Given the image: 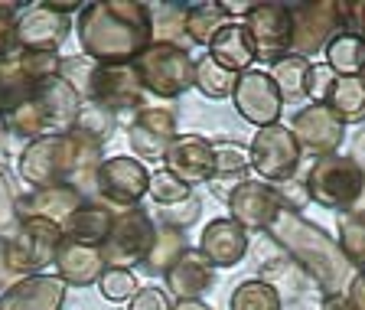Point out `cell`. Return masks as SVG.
I'll list each match as a JSON object with an SVG mask.
<instances>
[{
  "label": "cell",
  "instance_id": "6da1fadb",
  "mask_svg": "<svg viewBox=\"0 0 365 310\" xmlns=\"http://www.w3.org/2000/svg\"><path fill=\"white\" fill-rule=\"evenodd\" d=\"M78 43L98 66L134 62L153 43L150 7L128 0L85 4L78 14Z\"/></svg>",
  "mask_w": 365,
  "mask_h": 310
},
{
  "label": "cell",
  "instance_id": "7a4b0ae2",
  "mask_svg": "<svg viewBox=\"0 0 365 310\" xmlns=\"http://www.w3.org/2000/svg\"><path fill=\"white\" fill-rule=\"evenodd\" d=\"M274 242L284 249V255L300 265L313 281H317L319 288L327 291V297L339 294L342 281L349 278V261L342 255L339 242H333L327 232L313 222H307L300 212H290L284 209L274 226L267 229Z\"/></svg>",
  "mask_w": 365,
  "mask_h": 310
},
{
  "label": "cell",
  "instance_id": "3957f363",
  "mask_svg": "<svg viewBox=\"0 0 365 310\" xmlns=\"http://www.w3.org/2000/svg\"><path fill=\"white\" fill-rule=\"evenodd\" d=\"M101 144L88 141L78 131L68 134H53L33 141L30 151L23 154L20 170L23 176L39 189L49 186H78L82 189L88 180H95L101 166Z\"/></svg>",
  "mask_w": 365,
  "mask_h": 310
},
{
  "label": "cell",
  "instance_id": "277c9868",
  "mask_svg": "<svg viewBox=\"0 0 365 310\" xmlns=\"http://www.w3.org/2000/svg\"><path fill=\"white\" fill-rule=\"evenodd\" d=\"M82 101L85 99L66 79L53 76L10 108V124H14V131H20L26 137H36V141L53 134H68L76 128Z\"/></svg>",
  "mask_w": 365,
  "mask_h": 310
},
{
  "label": "cell",
  "instance_id": "5b68a950",
  "mask_svg": "<svg viewBox=\"0 0 365 310\" xmlns=\"http://www.w3.org/2000/svg\"><path fill=\"white\" fill-rule=\"evenodd\" d=\"M307 196L317 199L327 209H349L352 203H359V196L365 193V174L359 170V164L352 157H317L310 164V170L304 174Z\"/></svg>",
  "mask_w": 365,
  "mask_h": 310
},
{
  "label": "cell",
  "instance_id": "8992f818",
  "mask_svg": "<svg viewBox=\"0 0 365 310\" xmlns=\"http://www.w3.org/2000/svg\"><path fill=\"white\" fill-rule=\"evenodd\" d=\"M134 69L140 72V82L157 99H180L186 89L196 85V62L190 59V49L180 46L150 43L134 59Z\"/></svg>",
  "mask_w": 365,
  "mask_h": 310
},
{
  "label": "cell",
  "instance_id": "52a82bcc",
  "mask_svg": "<svg viewBox=\"0 0 365 310\" xmlns=\"http://www.w3.org/2000/svg\"><path fill=\"white\" fill-rule=\"evenodd\" d=\"M157 229L160 226H153V219L140 206L124 209L121 216H114L111 235H108L105 245H101L105 265L108 268H130V271H134V265H144L153 242H157Z\"/></svg>",
  "mask_w": 365,
  "mask_h": 310
},
{
  "label": "cell",
  "instance_id": "ba28073f",
  "mask_svg": "<svg viewBox=\"0 0 365 310\" xmlns=\"http://www.w3.org/2000/svg\"><path fill=\"white\" fill-rule=\"evenodd\" d=\"M300 154L304 151H300L294 131L287 124L261 128L248 147L251 170L261 176V183H271V186H281V183L294 180L297 166H300Z\"/></svg>",
  "mask_w": 365,
  "mask_h": 310
},
{
  "label": "cell",
  "instance_id": "9c48e42d",
  "mask_svg": "<svg viewBox=\"0 0 365 310\" xmlns=\"http://www.w3.org/2000/svg\"><path fill=\"white\" fill-rule=\"evenodd\" d=\"M232 101H235L238 114L245 121L258 124L261 128H271V124H281V111H284V99L277 85H274L271 72H261V69H248L242 72L232 91Z\"/></svg>",
  "mask_w": 365,
  "mask_h": 310
},
{
  "label": "cell",
  "instance_id": "30bf717a",
  "mask_svg": "<svg viewBox=\"0 0 365 310\" xmlns=\"http://www.w3.org/2000/svg\"><path fill=\"white\" fill-rule=\"evenodd\" d=\"M251 43L258 49V59H284L290 56V43H294V20H290V7L284 4H255V10L245 20Z\"/></svg>",
  "mask_w": 365,
  "mask_h": 310
},
{
  "label": "cell",
  "instance_id": "8fae6325",
  "mask_svg": "<svg viewBox=\"0 0 365 310\" xmlns=\"http://www.w3.org/2000/svg\"><path fill=\"white\" fill-rule=\"evenodd\" d=\"M339 4H294L290 7V20H294V43H290V56L310 59L313 53L327 49L329 39L339 33Z\"/></svg>",
  "mask_w": 365,
  "mask_h": 310
},
{
  "label": "cell",
  "instance_id": "7c38bea8",
  "mask_svg": "<svg viewBox=\"0 0 365 310\" xmlns=\"http://www.w3.org/2000/svg\"><path fill=\"white\" fill-rule=\"evenodd\" d=\"M225 206L232 209V219L248 232V229H258V232H267L274 226V219L284 212L281 193L271 183L261 180H242L232 193H228Z\"/></svg>",
  "mask_w": 365,
  "mask_h": 310
},
{
  "label": "cell",
  "instance_id": "4fadbf2b",
  "mask_svg": "<svg viewBox=\"0 0 365 310\" xmlns=\"http://www.w3.org/2000/svg\"><path fill=\"white\" fill-rule=\"evenodd\" d=\"M62 245V226L49 219H30L23 222L14 242L7 245V265L14 271H36L49 265Z\"/></svg>",
  "mask_w": 365,
  "mask_h": 310
},
{
  "label": "cell",
  "instance_id": "5bb4252c",
  "mask_svg": "<svg viewBox=\"0 0 365 310\" xmlns=\"http://www.w3.org/2000/svg\"><path fill=\"white\" fill-rule=\"evenodd\" d=\"M95 186H98V193L108 203L134 209L150 189V174L134 157H108L101 160L98 174H95Z\"/></svg>",
  "mask_w": 365,
  "mask_h": 310
},
{
  "label": "cell",
  "instance_id": "9a60e30c",
  "mask_svg": "<svg viewBox=\"0 0 365 310\" xmlns=\"http://www.w3.org/2000/svg\"><path fill=\"white\" fill-rule=\"evenodd\" d=\"M144 82L134 62H114V66H98L91 79V101L111 108L114 114L128 111V108H144Z\"/></svg>",
  "mask_w": 365,
  "mask_h": 310
},
{
  "label": "cell",
  "instance_id": "2e32d148",
  "mask_svg": "<svg viewBox=\"0 0 365 310\" xmlns=\"http://www.w3.org/2000/svg\"><path fill=\"white\" fill-rule=\"evenodd\" d=\"M290 131H294L300 151L307 147V151L317 154V157H329V154H336V147L342 144V131H346V121H342V118L329 105H323V101H313V105L300 108V111L294 114V124H290Z\"/></svg>",
  "mask_w": 365,
  "mask_h": 310
},
{
  "label": "cell",
  "instance_id": "e0dca14e",
  "mask_svg": "<svg viewBox=\"0 0 365 310\" xmlns=\"http://www.w3.org/2000/svg\"><path fill=\"white\" fill-rule=\"evenodd\" d=\"M176 114L170 108H157V105H144L137 108L130 118V131H128V144L134 154H140L144 160H163L170 151V144L176 141Z\"/></svg>",
  "mask_w": 365,
  "mask_h": 310
},
{
  "label": "cell",
  "instance_id": "ac0fdd59",
  "mask_svg": "<svg viewBox=\"0 0 365 310\" xmlns=\"http://www.w3.org/2000/svg\"><path fill=\"white\" fill-rule=\"evenodd\" d=\"M163 170L182 180L186 186L215 176V154H212V141L202 134H182L170 144L167 157H163Z\"/></svg>",
  "mask_w": 365,
  "mask_h": 310
},
{
  "label": "cell",
  "instance_id": "d6986e66",
  "mask_svg": "<svg viewBox=\"0 0 365 310\" xmlns=\"http://www.w3.org/2000/svg\"><path fill=\"white\" fill-rule=\"evenodd\" d=\"M68 33V16L56 4H36L26 10L16 23V39L23 49H36V53H56V46Z\"/></svg>",
  "mask_w": 365,
  "mask_h": 310
},
{
  "label": "cell",
  "instance_id": "ffe728a7",
  "mask_svg": "<svg viewBox=\"0 0 365 310\" xmlns=\"http://www.w3.org/2000/svg\"><path fill=\"white\" fill-rule=\"evenodd\" d=\"M212 268H232L248 255V232L235 219H212L202 229V245H199Z\"/></svg>",
  "mask_w": 365,
  "mask_h": 310
},
{
  "label": "cell",
  "instance_id": "44dd1931",
  "mask_svg": "<svg viewBox=\"0 0 365 310\" xmlns=\"http://www.w3.org/2000/svg\"><path fill=\"white\" fill-rule=\"evenodd\" d=\"M62 301H66V281L36 274V278L16 281L0 297V310H59Z\"/></svg>",
  "mask_w": 365,
  "mask_h": 310
},
{
  "label": "cell",
  "instance_id": "7402d4cb",
  "mask_svg": "<svg viewBox=\"0 0 365 310\" xmlns=\"http://www.w3.org/2000/svg\"><path fill=\"white\" fill-rule=\"evenodd\" d=\"M212 284H215V271L199 249H186L176 258V265L167 271V288L180 301H199Z\"/></svg>",
  "mask_w": 365,
  "mask_h": 310
},
{
  "label": "cell",
  "instance_id": "603a6c76",
  "mask_svg": "<svg viewBox=\"0 0 365 310\" xmlns=\"http://www.w3.org/2000/svg\"><path fill=\"white\" fill-rule=\"evenodd\" d=\"M56 268H59V278L66 281V284L88 288V284H98L101 271H105L108 265H105V258H101V249L62 239L59 251H56Z\"/></svg>",
  "mask_w": 365,
  "mask_h": 310
},
{
  "label": "cell",
  "instance_id": "cb8c5ba5",
  "mask_svg": "<svg viewBox=\"0 0 365 310\" xmlns=\"http://www.w3.org/2000/svg\"><path fill=\"white\" fill-rule=\"evenodd\" d=\"M111 226H114V212L108 209L105 203H91V199H85V203L66 219L62 235H66L68 242L101 249L105 239L111 235Z\"/></svg>",
  "mask_w": 365,
  "mask_h": 310
},
{
  "label": "cell",
  "instance_id": "d4e9b609",
  "mask_svg": "<svg viewBox=\"0 0 365 310\" xmlns=\"http://www.w3.org/2000/svg\"><path fill=\"white\" fill-rule=\"evenodd\" d=\"M209 56H212L219 66H225L228 72L242 76V72H248V69L255 66L258 49H255V43H251L245 23H228V26L219 30V36L209 43Z\"/></svg>",
  "mask_w": 365,
  "mask_h": 310
},
{
  "label": "cell",
  "instance_id": "484cf974",
  "mask_svg": "<svg viewBox=\"0 0 365 310\" xmlns=\"http://www.w3.org/2000/svg\"><path fill=\"white\" fill-rule=\"evenodd\" d=\"M82 203H85L82 189L66 183V186L36 189V193L23 203V212H30V219H49V222H56V226H66V219Z\"/></svg>",
  "mask_w": 365,
  "mask_h": 310
},
{
  "label": "cell",
  "instance_id": "4316f807",
  "mask_svg": "<svg viewBox=\"0 0 365 310\" xmlns=\"http://www.w3.org/2000/svg\"><path fill=\"white\" fill-rule=\"evenodd\" d=\"M327 66L336 76H362L365 72V36L362 33H336L327 46Z\"/></svg>",
  "mask_w": 365,
  "mask_h": 310
},
{
  "label": "cell",
  "instance_id": "83f0119b",
  "mask_svg": "<svg viewBox=\"0 0 365 310\" xmlns=\"http://www.w3.org/2000/svg\"><path fill=\"white\" fill-rule=\"evenodd\" d=\"M342 121H359L365 118V79L362 76H336V82L329 85L327 101Z\"/></svg>",
  "mask_w": 365,
  "mask_h": 310
},
{
  "label": "cell",
  "instance_id": "f1b7e54d",
  "mask_svg": "<svg viewBox=\"0 0 365 310\" xmlns=\"http://www.w3.org/2000/svg\"><path fill=\"white\" fill-rule=\"evenodd\" d=\"M310 59L300 56H284L271 66V79L277 85L284 101H304L307 99V85H310Z\"/></svg>",
  "mask_w": 365,
  "mask_h": 310
},
{
  "label": "cell",
  "instance_id": "f546056e",
  "mask_svg": "<svg viewBox=\"0 0 365 310\" xmlns=\"http://www.w3.org/2000/svg\"><path fill=\"white\" fill-rule=\"evenodd\" d=\"M150 26H153V43L190 49V36H186V4H160L157 10H150Z\"/></svg>",
  "mask_w": 365,
  "mask_h": 310
},
{
  "label": "cell",
  "instance_id": "4dcf8cb0",
  "mask_svg": "<svg viewBox=\"0 0 365 310\" xmlns=\"http://www.w3.org/2000/svg\"><path fill=\"white\" fill-rule=\"evenodd\" d=\"M228 23L232 20L222 14L219 4H186V36H190V43L209 46Z\"/></svg>",
  "mask_w": 365,
  "mask_h": 310
},
{
  "label": "cell",
  "instance_id": "1f68e13d",
  "mask_svg": "<svg viewBox=\"0 0 365 310\" xmlns=\"http://www.w3.org/2000/svg\"><path fill=\"white\" fill-rule=\"evenodd\" d=\"M186 249H190V245H186V232H182V229L160 226L157 229V242H153V249H150V255H147L144 265L150 268L153 274H167L170 268L176 265V258H180Z\"/></svg>",
  "mask_w": 365,
  "mask_h": 310
},
{
  "label": "cell",
  "instance_id": "d6a6232c",
  "mask_svg": "<svg viewBox=\"0 0 365 310\" xmlns=\"http://www.w3.org/2000/svg\"><path fill=\"white\" fill-rule=\"evenodd\" d=\"M228 310H281V294L267 281H242L232 297H228Z\"/></svg>",
  "mask_w": 365,
  "mask_h": 310
},
{
  "label": "cell",
  "instance_id": "836d02e7",
  "mask_svg": "<svg viewBox=\"0 0 365 310\" xmlns=\"http://www.w3.org/2000/svg\"><path fill=\"white\" fill-rule=\"evenodd\" d=\"M114 128H118V114L111 111V108L98 105V101H82V108H78V118H76V128L78 134H85L88 141H95V144H105L108 137L114 134Z\"/></svg>",
  "mask_w": 365,
  "mask_h": 310
},
{
  "label": "cell",
  "instance_id": "e575fe53",
  "mask_svg": "<svg viewBox=\"0 0 365 310\" xmlns=\"http://www.w3.org/2000/svg\"><path fill=\"white\" fill-rule=\"evenodd\" d=\"M235 82H238L235 72H228L225 66H219L212 56H202L196 62V89L202 91L205 99H232Z\"/></svg>",
  "mask_w": 365,
  "mask_h": 310
},
{
  "label": "cell",
  "instance_id": "d590c367",
  "mask_svg": "<svg viewBox=\"0 0 365 310\" xmlns=\"http://www.w3.org/2000/svg\"><path fill=\"white\" fill-rule=\"evenodd\" d=\"M339 249L349 265H359L365 271V209L346 212L339 222Z\"/></svg>",
  "mask_w": 365,
  "mask_h": 310
},
{
  "label": "cell",
  "instance_id": "8d00e7d4",
  "mask_svg": "<svg viewBox=\"0 0 365 310\" xmlns=\"http://www.w3.org/2000/svg\"><path fill=\"white\" fill-rule=\"evenodd\" d=\"M212 154H215V176L219 180H245V170L251 166L248 151L238 141H212Z\"/></svg>",
  "mask_w": 365,
  "mask_h": 310
},
{
  "label": "cell",
  "instance_id": "74e56055",
  "mask_svg": "<svg viewBox=\"0 0 365 310\" xmlns=\"http://www.w3.org/2000/svg\"><path fill=\"white\" fill-rule=\"evenodd\" d=\"M98 291L101 297L121 304V301H130L140 291V281H137V274L130 268H105L98 278Z\"/></svg>",
  "mask_w": 365,
  "mask_h": 310
},
{
  "label": "cell",
  "instance_id": "f35d334b",
  "mask_svg": "<svg viewBox=\"0 0 365 310\" xmlns=\"http://www.w3.org/2000/svg\"><path fill=\"white\" fill-rule=\"evenodd\" d=\"M153 196V203H160L163 209H170V206H180L186 203V199L192 196L190 186L182 180H176L170 170H157V174H150V189H147Z\"/></svg>",
  "mask_w": 365,
  "mask_h": 310
},
{
  "label": "cell",
  "instance_id": "ab89813d",
  "mask_svg": "<svg viewBox=\"0 0 365 310\" xmlns=\"http://www.w3.org/2000/svg\"><path fill=\"white\" fill-rule=\"evenodd\" d=\"M95 69H98V62H95V59H88V56H76V59H62L59 62V76L66 79V82L72 85V89H76L85 101H88Z\"/></svg>",
  "mask_w": 365,
  "mask_h": 310
},
{
  "label": "cell",
  "instance_id": "60d3db41",
  "mask_svg": "<svg viewBox=\"0 0 365 310\" xmlns=\"http://www.w3.org/2000/svg\"><path fill=\"white\" fill-rule=\"evenodd\" d=\"M128 310H173V304H170V294L163 288L147 284V288H140L134 297H130Z\"/></svg>",
  "mask_w": 365,
  "mask_h": 310
},
{
  "label": "cell",
  "instance_id": "b9f144b4",
  "mask_svg": "<svg viewBox=\"0 0 365 310\" xmlns=\"http://www.w3.org/2000/svg\"><path fill=\"white\" fill-rule=\"evenodd\" d=\"M0 232L4 235H16L20 232V216H16V206L14 196H10V186L0 174Z\"/></svg>",
  "mask_w": 365,
  "mask_h": 310
},
{
  "label": "cell",
  "instance_id": "7bdbcfd3",
  "mask_svg": "<svg viewBox=\"0 0 365 310\" xmlns=\"http://www.w3.org/2000/svg\"><path fill=\"white\" fill-rule=\"evenodd\" d=\"M196 216H199V199L190 196L186 203L163 209V216H160V219H163V226H173V229H182V232H186V226H190Z\"/></svg>",
  "mask_w": 365,
  "mask_h": 310
},
{
  "label": "cell",
  "instance_id": "ee69618b",
  "mask_svg": "<svg viewBox=\"0 0 365 310\" xmlns=\"http://www.w3.org/2000/svg\"><path fill=\"white\" fill-rule=\"evenodd\" d=\"M336 82V72L329 66H313L310 69V85H307V99L313 101H327L329 85Z\"/></svg>",
  "mask_w": 365,
  "mask_h": 310
},
{
  "label": "cell",
  "instance_id": "f6af8a7d",
  "mask_svg": "<svg viewBox=\"0 0 365 310\" xmlns=\"http://www.w3.org/2000/svg\"><path fill=\"white\" fill-rule=\"evenodd\" d=\"M349 310H365V271L349 281V294H346Z\"/></svg>",
  "mask_w": 365,
  "mask_h": 310
},
{
  "label": "cell",
  "instance_id": "bcb514c9",
  "mask_svg": "<svg viewBox=\"0 0 365 310\" xmlns=\"http://www.w3.org/2000/svg\"><path fill=\"white\" fill-rule=\"evenodd\" d=\"M219 7H222V14H225V16H232V14L242 16V14H251V10H255V4H228V0H225V4H219Z\"/></svg>",
  "mask_w": 365,
  "mask_h": 310
},
{
  "label": "cell",
  "instance_id": "7dc6e473",
  "mask_svg": "<svg viewBox=\"0 0 365 310\" xmlns=\"http://www.w3.org/2000/svg\"><path fill=\"white\" fill-rule=\"evenodd\" d=\"M323 310H349V304H346V297L342 294H333L323 301Z\"/></svg>",
  "mask_w": 365,
  "mask_h": 310
},
{
  "label": "cell",
  "instance_id": "c3c4849f",
  "mask_svg": "<svg viewBox=\"0 0 365 310\" xmlns=\"http://www.w3.org/2000/svg\"><path fill=\"white\" fill-rule=\"evenodd\" d=\"M173 310H212V307H209V304H202V301H180Z\"/></svg>",
  "mask_w": 365,
  "mask_h": 310
},
{
  "label": "cell",
  "instance_id": "681fc988",
  "mask_svg": "<svg viewBox=\"0 0 365 310\" xmlns=\"http://www.w3.org/2000/svg\"><path fill=\"white\" fill-rule=\"evenodd\" d=\"M0 147H4V144H0ZM0 157H4V151H0Z\"/></svg>",
  "mask_w": 365,
  "mask_h": 310
},
{
  "label": "cell",
  "instance_id": "f907efd6",
  "mask_svg": "<svg viewBox=\"0 0 365 310\" xmlns=\"http://www.w3.org/2000/svg\"><path fill=\"white\" fill-rule=\"evenodd\" d=\"M362 79H365V72H362Z\"/></svg>",
  "mask_w": 365,
  "mask_h": 310
}]
</instances>
